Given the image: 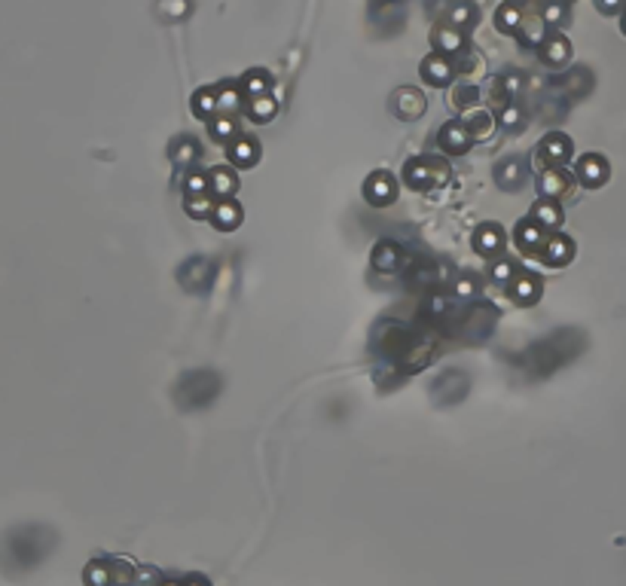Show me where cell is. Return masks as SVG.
I'll return each instance as SVG.
<instances>
[{
	"instance_id": "obj_1",
	"label": "cell",
	"mask_w": 626,
	"mask_h": 586,
	"mask_svg": "<svg viewBox=\"0 0 626 586\" xmlns=\"http://www.w3.org/2000/svg\"><path fill=\"white\" fill-rule=\"evenodd\" d=\"M174 394H178V403L183 409H202V406H208V403L220 394V379L214 373H208V370L187 373L178 382V391H174Z\"/></svg>"
},
{
	"instance_id": "obj_2",
	"label": "cell",
	"mask_w": 626,
	"mask_h": 586,
	"mask_svg": "<svg viewBox=\"0 0 626 586\" xmlns=\"http://www.w3.org/2000/svg\"><path fill=\"white\" fill-rule=\"evenodd\" d=\"M449 177V168L443 162L431 159V156H419V159L407 162V183L412 189H428L431 183H443Z\"/></svg>"
},
{
	"instance_id": "obj_3",
	"label": "cell",
	"mask_w": 626,
	"mask_h": 586,
	"mask_svg": "<svg viewBox=\"0 0 626 586\" xmlns=\"http://www.w3.org/2000/svg\"><path fill=\"white\" fill-rule=\"evenodd\" d=\"M563 342H559V336L556 339H547V342H541V345H535V348H529V354H526V366L532 370V375H544V373H550V370H556L559 363H563Z\"/></svg>"
},
{
	"instance_id": "obj_4",
	"label": "cell",
	"mask_w": 626,
	"mask_h": 586,
	"mask_svg": "<svg viewBox=\"0 0 626 586\" xmlns=\"http://www.w3.org/2000/svg\"><path fill=\"white\" fill-rule=\"evenodd\" d=\"M214 281V263L211 260H190L187 266L180 269V284L187 290H205L208 284Z\"/></svg>"
},
{
	"instance_id": "obj_5",
	"label": "cell",
	"mask_w": 626,
	"mask_h": 586,
	"mask_svg": "<svg viewBox=\"0 0 626 586\" xmlns=\"http://www.w3.org/2000/svg\"><path fill=\"white\" fill-rule=\"evenodd\" d=\"M465 388H467V375L458 370H449L434 382V397L440 403H455L465 397Z\"/></svg>"
},
{
	"instance_id": "obj_6",
	"label": "cell",
	"mask_w": 626,
	"mask_h": 586,
	"mask_svg": "<svg viewBox=\"0 0 626 586\" xmlns=\"http://www.w3.org/2000/svg\"><path fill=\"white\" fill-rule=\"evenodd\" d=\"M495 308L492 306H477V308H471L467 311V318L462 320V330H465V336H471V339H480V336H486L489 330L495 327Z\"/></svg>"
},
{
	"instance_id": "obj_7",
	"label": "cell",
	"mask_w": 626,
	"mask_h": 586,
	"mask_svg": "<svg viewBox=\"0 0 626 586\" xmlns=\"http://www.w3.org/2000/svg\"><path fill=\"white\" fill-rule=\"evenodd\" d=\"M394 196H398V187H394L391 174L379 171L367 180V199H370V205H391Z\"/></svg>"
},
{
	"instance_id": "obj_8",
	"label": "cell",
	"mask_w": 626,
	"mask_h": 586,
	"mask_svg": "<svg viewBox=\"0 0 626 586\" xmlns=\"http://www.w3.org/2000/svg\"><path fill=\"white\" fill-rule=\"evenodd\" d=\"M568 153H572V144H568V137L550 135V137H544V144H541V150H538V162H541V165H559V162L568 159Z\"/></svg>"
},
{
	"instance_id": "obj_9",
	"label": "cell",
	"mask_w": 626,
	"mask_h": 586,
	"mask_svg": "<svg viewBox=\"0 0 626 586\" xmlns=\"http://www.w3.org/2000/svg\"><path fill=\"white\" fill-rule=\"evenodd\" d=\"M474 247H477V254H483V256H495L504 247V235H501V229L495 226V223H486V226H480L477 229V235H474Z\"/></svg>"
},
{
	"instance_id": "obj_10",
	"label": "cell",
	"mask_w": 626,
	"mask_h": 586,
	"mask_svg": "<svg viewBox=\"0 0 626 586\" xmlns=\"http://www.w3.org/2000/svg\"><path fill=\"white\" fill-rule=\"evenodd\" d=\"M394 110H398L400 119L422 116V110H425V98H422V92H416V89H400L398 95H394Z\"/></svg>"
},
{
	"instance_id": "obj_11",
	"label": "cell",
	"mask_w": 626,
	"mask_h": 586,
	"mask_svg": "<svg viewBox=\"0 0 626 586\" xmlns=\"http://www.w3.org/2000/svg\"><path fill=\"white\" fill-rule=\"evenodd\" d=\"M467 144H471V132L462 123H449L443 132H440V146H446L449 153H465Z\"/></svg>"
},
{
	"instance_id": "obj_12",
	"label": "cell",
	"mask_w": 626,
	"mask_h": 586,
	"mask_svg": "<svg viewBox=\"0 0 626 586\" xmlns=\"http://www.w3.org/2000/svg\"><path fill=\"white\" fill-rule=\"evenodd\" d=\"M373 269L379 272H398L400 269V247L394 242H379L373 251Z\"/></svg>"
},
{
	"instance_id": "obj_13",
	"label": "cell",
	"mask_w": 626,
	"mask_h": 586,
	"mask_svg": "<svg viewBox=\"0 0 626 586\" xmlns=\"http://www.w3.org/2000/svg\"><path fill=\"white\" fill-rule=\"evenodd\" d=\"M422 73H425V80L431 82V86H446L449 80H453V64H449L443 55H431V58L422 64Z\"/></svg>"
},
{
	"instance_id": "obj_14",
	"label": "cell",
	"mask_w": 626,
	"mask_h": 586,
	"mask_svg": "<svg viewBox=\"0 0 626 586\" xmlns=\"http://www.w3.org/2000/svg\"><path fill=\"white\" fill-rule=\"evenodd\" d=\"M544 244H547L544 235H541V229L532 223V220H522V223L517 226V247L522 254H538Z\"/></svg>"
},
{
	"instance_id": "obj_15",
	"label": "cell",
	"mask_w": 626,
	"mask_h": 586,
	"mask_svg": "<svg viewBox=\"0 0 626 586\" xmlns=\"http://www.w3.org/2000/svg\"><path fill=\"white\" fill-rule=\"evenodd\" d=\"M577 174H581V180L587 187H599V183L608 177V165H605L599 156H587V159H581V165H577Z\"/></svg>"
},
{
	"instance_id": "obj_16",
	"label": "cell",
	"mask_w": 626,
	"mask_h": 586,
	"mask_svg": "<svg viewBox=\"0 0 626 586\" xmlns=\"http://www.w3.org/2000/svg\"><path fill=\"white\" fill-rule=\"evenodd\" d=\"M495 180H498L501 189H517L520 183L526 180V174H522V165L517 159H508L495 168Z\"/></svg>"
},
{
	"instance_id": "obj_17",
	"label": "cell",
	"mask_w": 626,
	"mask_h": 586,
	"mask_svg": "<svg viewBox=\"0 0 626 586\" xmlns=\"http://www.w3.org/2000/svg\"><path fill=\"white\" fill-rule=\"evenodd\" d=\"M572 254H575V247H572V242H568V238H550V242L544 244V260H547L550 266L568 263V260H572Z\"/></svg>"
},
{
	"instance_id": "obj_18",
	"label": "cell",
	"mask_w": 626,
	"mask_h": 586,
	"mask_svg": "<svg viewBox=\"0 0 626 586\" xmlns=\"http://www.w3.org/2000/svg\"><path fill=\"white\" fill-rule=\"evenodd\" d=\"M510 297L520 302V306H532V302H538V297H541V284L532 278V275H522V278L513 284V290H510Z\"/></svg>"
},
{
	"instance_id": "obj_19",
	"label": "cell",
	"mask_w": 626,
	"mask_h": 586,
	"mask_svg": "<svg viewBox=\"0 0 626 586\" xmlns=\"http://www.w3.org/2000/svg\"><path fill=\"white\" fill-rule=\"evenodd\" d=\"M257 156H260V146H257V141H247V137H242V141H235L233 146H229V159H233L235 165H254Z\"/></svg>"
},
{
	"instance_id": "obj_20",
	"label": "cell",
	"mask_w": 626,
	"mask_h": 586,
	"mask_svg": "<svg viewBox=\"0 0 626 586\" xmlns=\"http://www.w3.org/2000/svg\"><path fill=\"white\" fill-rule=\"evenodd\" d=\"M238 220H242V208H238L235 201H220L214 208V223L220 229H235Z\"/></svg>"
},
{
	"instance_id": "obj_21",
	"label": "cell",
	"mask_w": 626,
	"mask_h": 586,
	"mask_svg": "<svg viewBox=\"0 0 626 586\" xmlns=\"http://www.w3.org/2000/svg\"><path fill=\"white\" fill-rule=\"evenodd\" d=\"M467 125V132H471V137L474 141H483V137H489L492 135V128H495V119L486 113V110H477V113H471V123H465Z\"/></svg>"
},
{
	"instance_id": "obj_22",
	"label": "cell",
	"mask_w": 626,
	"mask_h": 586,
	"mask_svg": "<svg viewBox=\"0 0 626 586\" xmlns=\"http://www.w3.org/2000/svg\"><path fill=\"white\" fill-rule=\"evenodd\" d=\"M275 110H278V104H275V98H269V95H260L251 101V119H257V123H269L275 116Z\"/></svg>"
},
{
	"instance_id": "obj_23",
	"label": "cell",
	"mask_w": 626,
	"mask_h": 586,
	"mask_svg": "<svg viewBox=\"0 0 626 586\" xmlns=\"http://www.w3.org/2000/svg\"><path fill=\"white\" fill-rule=\"evenodd\" d=\"M541 189H544V196H563V192H568V180L563 171H544V183H541Z\"/></svg>"
},
{
	"instance_id": "obj_24",
	"label": "cell",
	"mask_w": 626,
	"mask_h": 586,
	"mask_svg": "<svg viewBox=\"0 0 626 586\" xmlns=\"http://www.w3.org/2000/svg\"><path fill=\"white\" fill-rule=\"evenodd\" d=\"M211 187L217 189V196H229V192L235 189V174L229 168H214V174H211Z\"/></svg>"
},
{
	"instance_id": "obj_25",
	"label": "cell",
	"mask_w": 626,
	"mask_h": 586,
	"mask_svg": "<svg viewBox=\"0 0 626 586\" xmlns=\"http://www.w3.org/2000/svg\"><path fill=\"white\" fill-rule=\"evenodd\" d=\"M535 220L541 226H559L563 223V211H559L553 201H541V205L535 208Z\"/></svg>"
},
{
	"instance_id": "obj_26",
	"label": "cell",
	"mask_w": 626,
	"mask_h": 586,
	"mask_svg": "<svg viewBox=\"0 0 626 586\" xmlns=\"http://www.w3.org/2000/svg\"><path fill=\"white\" fill-rule=\"evenodd\" d=\"M565 58H568V43L563 40V37H556V40H550V43L544 46V61L559 64V61H565Z\"/></svg>"
},
{
	"instance_id": "obj_27",
	"label": "cell",
	"mask_w": 626,
	"mask_h": 586,
	"mask_svg": "<svg viewBox=\"0 0 626 586\" xmlns=\"http://www.w3.org/2000/svg\"><path fill=\"white\" fill-rule=\"evenodd\" d=\"M474 18H477V9L467 4V0H462V4H455V9H453V25H458V27H471L474 25Z\"/></svg>"
},
{
	"instance_id": "obj_28",
	"label": "cell",
	"mask_w": 626,
	"mask_h": 586,
	"mask_svg": "<svg viewBox=\"0 0 626 586\" xmlns=\"http://www.w3.org/2000/svg\"><path fill=\"white\" fill-rule=\"evenodd\" d=\"M434 43H440V49H446V52L462 49V37H458L453 27H440V31L434 34Z\"/></svg>"
},
{
	"instance_id": "obj_29",
	"label": "cell",
	"mask_w": 626,
	"mask_h": 586,
	"mask_svg": "<svg viewBox=\"0 0 626 586\" xmlns=\"http://www.w3.org/2000/svg\"><path fill=\"white\" fill-rule=\"evenodd\" d=\"M196 156H199V150H196V141H180L178 146H171V159L178 162V165L190 162V159H196Z\"/></svg>"
},
{
	"instance_id": "obj_30",
	"label": "cell",
	"mask_w": 626,
	"mask_h": 586,
	"mask_svg": "<svg viewBox=\"0 0 626 586\" xmlns=\"http://www.w3.org/2000/svg\"><path fill=\"white\" fill-rule=\"evenodd\" d=\"M192 110H196L199 116H208L211 110H220V107H217V98L211 95V92H199V95L192 98Z\"/></svg>"
},
{
	"instance_id": "obj_31",
	"label": "cell",
	"mask_w": 626,
	"mask_h": 586,
	"mask_svg": "<svg viewBox=\"0 0 626 586\" xmlns=\"http://www.w3.org/2000/svg\"><path fill=\"white\" fill-rule=\"evenodd\" d=\"M86 580L92 583V586H110V571L101 562H92L89 568H86Z\"/></svg>"
},
{
	"instance_id": "obj_32",
	"label": "cell",
	"mask_w": 626,
	"mask_h": 586,
	"mask_svg": "<svg viewBox=\"0 0 626 586\" xmlns=\"http://www.w3.org/2000/svg\"><path fill=\"white\" fill-rule=\"evenodd\" d=\"M453 104L455 107H471V104H477V89L474 86H458L455 92H453Z\"/></svg>"
},
{
	"instance_id": "obj_33",
	"label": "cell",
	"mask_w": 626,
	"mask_h": 586,
	"mask_svg": "<svg viewBox=\"0 0 626 586\" xmlns=\"http://www.w3.org/2000/svg\"><path fill=\"white\" fill-rule=\"evenodd\" d=\"M517 22H520V13L513 6H501L498 9V27H501V31H513Z\"/></svg>"
},
{
	"instance_id": "obj_34",
	"label": "cell",
	"mask_w": 626,
	"mask_h": 586,
	"mask_svg": "<svg viewBox=\"0 0 626 586\" xmlns=\"http://www.w3.org/2000/svg\"><path fill=\"white\" fill-rule=\"evenodd\" d=\"M233 132H235V123H233V119H226V116H220V119H214V123H211V135L220 137V141H223V137H229Z\"/></svg>"
},
{
	"instance_id": "obj_35",
	"label": "cell",
	"mask_w": 626,
	"mask_h": 586,
	"mask_svg": "<svg viewBox=\"0 0 626 586\" xmlns=\"http://www.w3.org/2000/svg\"><path fill=\"white\" fill-rule=\"evenodd\" d=\"M513 272H517V266H513L510 260H498V263L492 266V278H495V281H510Z\"/></svg>"
},
{
	"instance_id": "obj_36",
	"label": "cell",
	"mask_w": 626,
	"mask_h": 586,
	"mask_svg": "<svg viewBox=\"0 0 626 586\" xmlns=\"http://www.w3.org/2000/svg\"><path fill=\"white\" fill-rule=\"evenodd\" d=\"M245 86H247V92H251V95L260 98V92H263L266 86H269V77H266V73H260V70H254L251 77H247Z\"/></svg>"
},
{
	"instance_id": "obj_37",
	"label": "cell",
	"mask_w": 626,
	"mask_h": 586,
	"mask_svg": "<svg viewBox=\"0 0 626 586\" xmlns=\"http://www.w3.org/2000/svg\"><path fill=\"white\" fill-rule=\"evenodd\" d=\"M187 189L192 192V196H205V189H208V177H205V174H199V171H192L190 177H187Z\"/></svg>"
},
{
	"instance_id": "obj_38",
	"label": "cell",
	"mask_w": 626,
	"mask_h": 586,
	"mask_svg": "<svg viewBox=\"0 0 626 586\" xmlns=\"http://www.w3.org/2000/svg\"><path fill=\"white\" fill-rule=\"evenodd\" d=\"M187 211H190V214H196V217H205L208 211H211V201H208L205 196H192V199L187 201Z\"/></svg>"
},
{
	"instance_id": "obj_39",
	"label": "cell",
	"mask_w": 626,
	"mask_h": 586,
	"mask_svg": "<svg viewBox=\"0 0 626 586\" xmlns=\"http://www.w3.org/2000/svg\"><path fill=\"white\" fill-rule=\"evenodd\" d=\"M501 89L508 92V95H520V89H522V77H520V73H508V77L501 80Z\"/></svg>"
},
{
	"instance_id": "obj_40",
	"label": "cell",
	"mask_w": 626,
	"mask_h": 586,
	"mask_svg": "<svg viewBox=\"0 0 626 586\" xmlns=\"http://www.w3.org/2000/svg\"><path fill=\"white\" fill-rule=\"evenodd\" d=\"M474 293H477L474 278H467V275H465V278H458V281H455V297L467 299V297H474Z\"/></svg>"
},
{
	"instance_id": "obj_41",
	"label": "cell",
	"mask_w": 626,
	"mask_h": 586,
	"mask_svg": "<svg viewBox=\"0 0 626 586\" xmlns=\"http://www.w3.org/2000/svg\"><path fill=\"white\" fill-rule=\"evenodd\" d=\"M544 37V22H529L526 25V43H538Z\"/></svg>"
},
{
	"instance_id": "obj_42",
	"label": "cell",
	"mask_w": 626,
	"mask_h": 586,
	"mask_svg": "<svg viewBox=\"0 0 626 586\" xmlns=\"http://www.w3.org/2000/svg\"><path fill=\"white\" fill-rule=\"evenodd\" d=\"M217 107H223V110L238 107V95H235V92H223V95H217Z\"/></svg>"
},
{
	"instance_id": "obj_43",
	"label": "cell",
	"mask_w": 626,
	"mask_h": 586,
	"mask_svg": "<svg viewBox=\"0 0 626 586\" xmlns=\"http://www.w3.org/2000/svg\"><path fill=\"white\" fill-rule=\"evenodd\" d=\"M501 123L504 125H520V107H504V113H501Z\"/></svg>"
},
{
	"instance_id": "obj_44",
	"label": "cell",
	"mask_w": 626,
	"mask_h": 586,
	"mask_svg": "<svg viewBox=\"0 0 626 586\" xmlns=\"http://www.w3.org/2000/svg\"><path fill=\"white\" fill-rule=\"evenodd\" d=\"M547 18H550V22H556V18H563V6L550 4V6H547Z\"/></svg>"
},
{
	"instance_id": "obj_45",
	"label": "cell",
	"mask_w": 626,
	"mask_h": 586,
	"mask_svg": "<svg viewBox=\"0 0 626 586\" xmlns=\"http://www.w3.org/2000/svg\"><path fill=\"white\" fill-rule=\"evenodd\" d=\"M162 586H174V583H162Z\"/></svg>"
},
{
	"instance_id": "obj_46",
	"label": "cell",
	"mask_w": 626,
	"mask_h": 586,
	"mask_svg": "<svg viewBox=\"0 0 626 586\" xmlns=\"http://www.w3.org/2000/svg\"><path fill=\"white\" fill-rule=\"evenodd\" d=\"M190 586H202V583H190Z\"/></svg>"
}]
</instances>
